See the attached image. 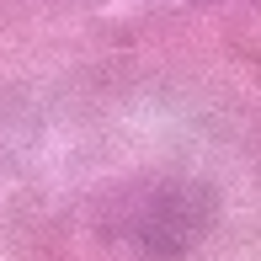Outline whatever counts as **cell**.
<instances>
[]
</instances>
